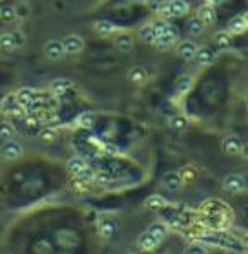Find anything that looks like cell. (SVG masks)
Listing matches in <instances>:
<instances>
[{
  "label": "cell",
  "mask_w": 248,
  "mask_h": 254,
  "mask_svg": "<svg viewBox=\"0 0 248 254\" xmlns=\"http://www.w3.org/2000/svg\"><path fill=\"white\" fill-rule=\"evenodd\" d=\"M199 242L210 243V245H215V247L226 249V251H234V253H245V247L239 240H236L234 236H230L228 232H212V234H204V236L199 238Z\"/></svg>",
  "instance_id": "cell-1"
},
{
  "label": "cell",
  "mask_w": 248,
  "mask_h": 254,
  "mask_svg": "<svg viewBox=\"0 0 248 254\" xmlns=\"http://www.w3.org/2000/svg\"><path fill=\"white\" fill-rule=\"evenodd\" d=\"M188 9H190V6L186 4L185 0H170V2H164V4H162L159 13H161L164 18H175V17L186 15Z\"/></svg>",
  "instance_id": "cell-2"
},
{
  "label": "cell",
  "mask_w": 248,
  "mask_h": 254,
  "mask_svg": "<svg viewBox=\"0 0 248 254\" xmlns=\"http://www.w3.org/2000/svg\"><path fill=\"white\" fill-rule=\"evenodd\" d=\"M24 46V35L20 31H11V33L0 35V50L4 52H15Z\"/></svg>",
  "instance_id": "cell-3"
},
{
  "label": "cell",
  "mask_w": 248,
  "mask_h": 254,
  "mask_svg": "<svg viewBox=\"0 0 248 254\" xmlns=\"http://www.w3.org/2000/svg\"><path fill=\"white\" fill-rule=\"evenodd\" d=\"M22 154H24L22 144L18 143V141H15V139L4 141L2 148H0V156H2V159H6V161H17V159L22 157Z\"/></svg>",
  "instance_id": "cell-4"
},
{
  "label": "cell",
  "mask_w": 248,
  "mask_h": 254,
  "mask_svg": "<svg viewBox=\"0 0 248 254\" xmlns=\"http://www.w3.org/2000/svg\"><path fill=\"white\" fill-rule=\"evenodd\" d=\"M177 39H179V33H177V29L168 24V28L164 29V31H162L159 37H157L153 44H155V48H159V50H166V48H170L172 44H175V42H177Z\"/></svg>",
  "instance_id": "cell-5"
},
{
  "label": "cell",
  "mask_w": 248,
  "mask_h": 254,
  "mask_svg": "<svg viewBox=\"0 0 248 254\" xmlns=\"http://www.w3.org/2000/svg\"><path fill=\"white\" fill-rule=\"evenodd\" d=\"M245 185H247V181H245V178L239 176V174H228V176H225V179H223V189L232 192V194L241 192L243 189H245Z\"/></svg>",
  "instance_id": "cell-6"
},
{
  "label": "cell",
  "mask_w": 248,
  "mask_h": 254,
  "mask_svg": "<svg viewBox=\"0 0 248 254\" xmlns=\"http://www.w3.org/2000/svg\"><path fill=\"white\" fill-rule=\"evenodd\" d=\"M44 55H46L50 61H60V59L66 55L62 41H48L46 46H44Z\"/></svg>",
  "instance_id": "cell-7"
},
{
  "label": "cell",
  "mask_w": 248,
  "mask_h": 254,
  "mask_svg": "<svg viewBox=\"0 0 248 254\" xmlns=\"http://www.w3.org/2000/svg\"><path fill=\"white\" fill-rule=\"evenodd\" d=\"M162 187L168 189V190H179L181 187H183V176L179 172H175V170H170L162 176Z\"/></svg>",
  "instance_id": "cell-8"
},
{
  "label": "cell",
  "mask_w": 248,
  "mask_h": 254,
  "mask_svg": "<svg viewBox=\"0 0 248 254\" xmlns=\"http://www.w3.org/2000/svg\"><path fill=\"white\" fill-rule=\"evenodd\" d=\"M62 46H64V52L66 53L75 55V53L82 52V48H84V41H82L79 35H68V37L62 41Z\"/></svg>",
  "instance_id": "cell-9"
},
{
  "label": "cell",
  "mask_w": 248,
  "mask_h": 254,
  "mask_svg": "<svg viewBox=\"0 0 248 254\" xmlns=\"http://www.w3.org/2000/svg\"><path fill=\"white\" fill-rule=\"evenodd\" d=\"M15 99H17V103L20 104L22 108H31V106L37 103V93H35V90H31V88H22V90L17 92Z\"/></svg>",
  "instance_id": "cell-10"
},
{
  "label": "cell",
  "mask_w": 248,
  "mask_h": 254,
  "mask_svg": "<svg viewBox=\"0 0 248 254\" xmlns=\"http://www.w3.org/2000/svg\"><path fill=\"white\" fill-rule=\"evenodd\" d=\"M221 148H223V152H225V154H228V156H236V154H239V152H241V148H243L241 139L237 137V135H228V137L223 139Z\"/></svg>",
  "instance_id": "cell-11"
},
{
  "label": "cell",
  "mask_w": 248,
  "mask_h": 254,
  "mask_svg": "<svg viewBox=\"0 0 248 254\" xmlns=\"http://www.w3.org/2000/svg\"><path fill=\"white\" fill-rule=\"evenodd\" d=\"M196 53H197L196 42L181 41L179 44H177V55H179L181 59H185V61H192V59H196Z\"/></svg>",
  "instance_id": "cell-12"
},
{
  "label": "cell",
  "mask_w": 248,
  "mask_h": 254,
  "mask_svg": "<svg viewBox=\"0 0 248 254\" xmlns=\"http://www.w3.org/2000/svg\"><path fill=\"white\" fill-rule=\"evenodd\" d=\"M0 110L4 112V114H7V116H15V117H18V116H22V106L17 103V99L13 97H7L4 103H2V106H0Z\"/></svg>",
  "instance_id": "cell-13"
},
{
  "label": "cell",
  "mask_w": 248,
  "mask_h": 254,
  "mask_svg": "<svg viewBox=\"0 0 248 254\" xmlns=\"http://www.w3.org/2000/svg\"><path fill=\"white\" fill-rule=\"evenodd\" d=\"M119 232V225L115 220H102L99 225V234L102 238H113Z\"/></svg>",
  "instance_id": "cell-14"
},
{
  "label": "cell",
  "mask_w": 248,
  "mask_h": 254,
  "mask_svg": "<svg viewBox=\"0 0 248 254\" xmlns=\"http://www.w3.org/2000/svg\"><path fill=\"white\" fill-rule=\"evenodd\" d=\"M196 59L201 64H204V66H206V64H212L215 61V52L212 50V48H208V46L197 48Z\"/></svg>",
  "instance_id": "cell-15"
},
{
  "label": "cell",
  "mask_w": 248,
  "mask_h": 254,
  "mask_svg": "<svg viewBox=\"0 0 248 254\" xmlns=\"http://www.w3.org/2000/svg\"><path fill=\"white\" fill-rule=\"evenodd\" d=\"M137 245H139V249H143V251H151V249H155L157 245H159V240H155L150 232H145V234H141Z\"/></svg>",
  "instance_id": "cell-16"
},
{
  "label": "cell",
  "mask_w": 248,
  "mask_h": 254,
  "mask_svg": "<svg viewBox=\"0 0 248 254\" xmlns=\"http://www.w3.org/2000/svg\"><path fill=\"white\" fill-rule=\"evenodd\" d=\"M199 20H201L204 26H210V24L215 22V9L212 6H202L201 9H199Z\"/></svg>",
  "instance_id": "cell-17"
},
{
  "label": "cell",
  "mask_w": 248,
  "mask_h": 254,
  "mask_svg": "<svg viewBox=\"0 0 248 254\" xmlns=\"http://www.w3.org/2000/svg\"><path fill=\"white\" fill-rule=\"evenodd\" d=\"M146 207L150 210H161V208L168 207V201L159 194H151L150 197H146Z\"/></svg>",
  "instance_id": "cell-18"
},
{
  "label": "cell",
  "mask_w": 248,
  "mask_h": 254,
  "mask_svg": "<svg viewBox=\"0 0 248 254\" xmlns=\"http://www.w3.org/2000/svg\"><path fill=\"white\" fill-rule=\"evenodd\" d=\"M115 48L122 53L132 52V48H133L132 37H130V35H119V37L115 39Z\"/></svg>",
  "instance_id": "cell-19"
},
{
  "label": "cell",
  "mask_w": 248,
  "mask_h": 254,
  "mask_svg": "<svg viewBox=\"0 0 248 254\" xmlns=\"http://www.w3.org/2000/svg\"><path fill=\"white\" fill-rule=\"evenodd\" d=\"M93 28H95V31H97L99 35H102V37H108V35L115 33V26H113L110 20H97Z\"/></svg>",
  "instance_id": "cell-20"
},
{
  "label": "cell",
  "mask_w": 248,
  "mask_h": 254,
  "mask_svg": "<svg viewBox=\"0 0 248 254\" xmlns=\"http://www.w3.org/2000/svg\"><path fill=\"white\" fill-rule=\"evenodd\" d=\"M73 86V82L68 81V79H57V81L51 82V90L53 93H57V95H62V93H68Z\"/></svg>",
  "instance_id": "cell-21"
},
{
  "label": "cell",
  "mask_w": 248,
  "mask_h": 254,
  "mask_svg": "<svg viewBox=\"0 0 248 254\" xmlns=\"http://www.w3.org/2000/svg\"><path fill=\"white\" fill-rule=\"evenodd\" d=\"M146 232H150L151 236L155 238V240H159V242H162V240L168 236V229L164 223H151Z\"/></svg>",
  "instance_id": "cell-22"
},
{
  "label": "cell",
  "mask_w": 248,
  "mask_h": 254,
  "mask_svg": "<svg viewBox=\"0 0 248 254\" xmlns=\"http://www.w3.org/2000/svg\"><path fill=\"white\" fill-rule=\"evenodd\" d=\"M186 29H188V33H190L192 37H199V35H202V31H204V24L199 20V17H194L188 20Z\"/></svg>",
  "instance_id": "cell-23"
},
{
  "label": "cell",
  "mask_w": 248,
  "mask_h": 254,
  "mask_svg": "<svg viewBox=\"0 0 248 254\" xmlns=\"http://www.w3.org/2000/svg\"><path fill=\"white\" fill-rule=\"evenodd\" d=\"M214 42H215V46L219 48V50H228V48L232 46L230 33H228V31H219V33H215Z\"/></svg>",
  "instance_id": "cell-24"
},
{
  "label": "cell",
  "mask_w": 248,
  "mask_h": 254,
  "mask_svg": "<svg viewBox=\"0 0 248 254\" xmlns=\"http://www.w3.org/2000/svg\"><path fill=\"white\" fill-rule=\"evenodd\" d=\"M192 84H194L192 75H186L185 73V75L177 77V81H175V90H177V93H186L192 88Z\"/></svg>",
  "instance_id": "cell-25"
},
{
  "label": "cell",
  "mask_w": 248,
  "mask_h": 254,
  "mask_svg": "<svg viewBox=\"0 0 248 254\" xmlns=\"http://www.w3.org/2000/svg\"><path fill=\"white\" fill-rule=\"evenodd\" d=\"M245 29H247V22H245V17H243V15L234 17L230 22H228V31H230V33H241Z\"/></svg>",
  "instance_id": "cell-26"
},
{
  "label": "cell",
  "mask_w": 248,
  "mask_h": 254,
  "mask_svg": "<svg viewBox=\"0 0 248 254\" xmlns=\"http://www.w3.org/2000/svg\"><path fill=\"white\" fill-rule=\"evenodd\" d=\"M15 127H13L11 123H7V121H4V123H0V139L2 141H11L13 137H15Z\"/></svg>",
  "instance_id": "cell-27"
},
{
  "label": "cell",
  "mask_w": 248,
  "mask_h": 254,
  "mask_svg": "<svg viewBox=\"0 0 248 254\" xmlns=\"http://www.w3.org/2000/svg\"><path fill=\"white\" fill-rule=\"evenodd\" d=\"M88 167V163L84 161V159H82V157H71V159H69L68 161V170L71 174H73V176H77V174L81 172L82 168H86Z\"/></svg>",
  "instance_id": "cell-28"
},
{
  "label": "cell",
  "mask_w": 248,
  "mask_h": 254,
  "mask_svg": "<svg viewBox=\"0 0 248 254\" xmlns=\"http://www.w3.org/2000/svg\"><path fill=\"white\" fill-rule=\"evenodd\" d=\"M141 39L145 42H148V44H153L157 39L155 35V29H153V26L151 24H148V26H145V28H141Z\"/></svg>",
  "instance_id": "cell-29"
},
{
  "label": "cell",
  "mask_w": 248,
  "mask_h": 254,
  "mask_svg": "<svg viewBox=\"0 0 248 254\" xmlns=\"http://www.w3.org/2000/svg\"><path fill=\"white\" fill-rule=\"evenodd\" d=\"M188 127V119L185 116H175L170 119V128L175 130V132H181V130H185Z\"/></svg>",
  "instance_id": "cell-30"
},
{
  "label": "cell",
  "mask_w": 248,
  "mask_h": 254,
  "mask_svg": "<svg viewBox=\"0 0 248 254\" xmlns=\"http://www.w3.org/2000/svg\"><path fill=\"white\" fill-rule=\"evenodd\" d=\"M128 77H130V81L132 82H143L146 79V69L141 68V66H135V68L130 69Z\"/></svg>",
  "instance_id": "cell-31"
},
{
  "label": "cell",
  "mask_w": 248,
  "mask_h": 254,
  "mask_svg": "<svg viewBox=\"0 0 248 254\" xmlns=\"http://www.w3.org/2000/svg\"><path fill=\"white\" fill-rule=\"evenodd\" d=\"M15 17H17V9H15L13 6H2L0 7V20L7 22V20H13Z\"/></svg>",
  "instance_id": "cell-32"
},
{
  "label": "cell",
  "mask_w": 248,
  "mask_h": 254,
  "mask_svg": "<svg viewBox=\"0 0 248 254\" xmlns=\"http://www.w3.org/2000/svg\"><path fill=\"white\" fill-rule=\"evenodd\" d=\"M93 123H95V119H93V114H90V112L81 114V116L77 117V125L82 128H92Z\"/></svg>",
  "instance_id": "cell-33"
},
{
  "label": "cell",
  "mask_w": 248,
  "mask_h": 254,
  "mask_svg": "<svg viewBox=\"0 0 248 254\" xmlns=\"http://www.w3.org/2000/svg\"><path fill=\"white\" fill-rule=\"evenodd\" d=\"M95 178H97V174H95V170H93V168H90V167L82 168L81 172L77 174V179H79V181H84V183H88V181H93Z\"/></svg>",
  "instance_id": "cell-34"
},
{
  "label": "cell",
  "mask_w": 248,
  "mask_h": 254,
  "mask_svg": "<svg viewBox=\"0 0 248 254\" xmlns=\"http://www.w3.org/2000/svg\"><path fill=\"white\" fill-rule=\"evenodd\" d=\"M55 137H57V130H55V128H44L41 132V139L46 141V143H51Z\"/></svg>",
  "instance_id": "cell-35"
},
{
  "label": "cell",
  "mask_w": 248,
  "mask_h": 254,
  "mask_svg": "<svg viewBox=\"0 0 248 254\" xmlns=\"http://www.w3.org/2000/svg\"><path fill=\"white\" fill-rule=\"evenodd\" d=\"M145 4L150 7L151 11H159V9H161V6L164 4V0H145Z\"/></svg>",
  "instance_id": "cell-36"
},
{
  "label": "cell",
  "mask_w": 248,
  "mask_h": 254,
  "mask_svg": "<svg viewBox=\"0 0 248 254\" xmlns=\"http://www.w3.org/2000/svg\"><path fill=\"white\" fill-rule=\"evenodd\" d=\"M186 254H206V249L196 243V245H190V247L186 249Z\"/></svg>",
  "instance_id": "cell-37"
},
{
  "label": "cell",
  "mask_w": 248,
  "mask_h": 254,
  "mask_svg": "<svg viewBox=\"0 0 248 254\" xmlns=\"http://www.w3.org/2000/svg\"><path fill=\"white\" fill-rule=\"evenodd\" d=\"M241 152H243V157H245V159L248 161V143H247V144H243Z\"/></svg>",
  "instance_id": "cell-38"
},
{
  "label": "cell",
  "mask_w": 248,
  "mask_h": 254,
  "mask_svg": "<svg viewBox=\"0 0 248 254\" xmlns=\"http://www.w3.org/2000/svg\"><path fill=\"white\" fill-rule=\"evenodd\" d=\"M241 243H243V247H245L248 251V234H245V238L241 240Z\"/></svg>",
  "instance_id": "cell-39"
},
{
  "label": "cell",
  "mask_w": 248,
  "mask_h": 254,
  "mask_svg": "<svg viewBox=\"0 0 248 254\" xmlns=\"http://www.w3.org/2000/svg\"><path fill=\"white\" fill-rule=\"evenodd\" d=\"M243 216L248 220V205H247V207H243Z\"/></svg>",
  "instance_id": "cell-40"
},
{
  "label": "cell",
  "mask_w": 248,
  "mask_h": 254,
  "mask_svg": "<svg viewBox=\"0 0 248 254\" xmlns=\"http://www.w3.org/2000/svg\"><path fill=\"white\" fill-rule=\"evenodd\" d=\"M243 17H245V22H247V26H248V13H245Z\"/></svg>",
  "instance_id": "cell-41"
},
{
  "label": "cell",
  "mask_w": 248,
  "mask_h": 254,
  "mask_svg": "<svg viewBox=\"0 0 248 254\" xmlns=\"http://www.w3.org/2000/svg\"><path fill=\"white\" fill-rule=\"evenodd\" d=\"M208 2H212V4H219L221 0H208Z\"/></svg>",
  "instance_id": "cell-42"
},
{
  "label": "cell",
  "mask_w": 248,
  "mask_h": 254,
  "mask_svg": "<svg viewBox=\"0 0 248 254\" xmlns=\"http://www.w3.org/2000/svg\"><path fill=\"white\" fill-rule=\"evenodd\" d=\"M247 99H248V93H247Z\"/></svg>",
  "instance_id": "cell-43"
},
{
  "label": "cell",
  "mask_w": 248,
  "mask_h": 254,
  "mask_svg": "<svg viewBox=\"0 0 248 254\" xmlns=\"http://www.w3.org/2000/svg\"><path fill=\"white\" fill-rule=\"evenodd\" d=\"M0 2H2V0H0Z\"/></svg>",
  "instance_id": "cell-44"
}]
</instances>
